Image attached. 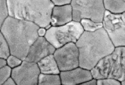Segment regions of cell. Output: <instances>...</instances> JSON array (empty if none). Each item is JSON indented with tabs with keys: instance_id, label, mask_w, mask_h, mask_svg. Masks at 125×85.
<instances>
[{
	"instance_id": "cell-1",
	"label": "cell",
	"mask_w": 125,
	"mask_h": 85,
	"mask_svg": "<svg viewBox=\"0 0 125 85\" xmlns=\"http://www.w3.org/2000/svg\"><path fill=\"white\" fill-rule=\"evenodd\" d=\"M39 27L31 22L8 17L0 28L10 47L11 55L25 60L31 46L39 37Z\"/></svg>"
},
{
	"instance_id": "cell-2",
	"label": "cell",
	"mask_w": 125,
	"mask_h": 85,
	"mask_svg": "<svg viewBox=\"0 0 125 85\" xmlns=\"http://www.w3.org/2000/svg\"><path fill=\"white\" fill-rule=\"evenodd\" d=\"M76 44L79 51V66L90 70L115 48L104 27L94 32L84 31Z\"/></svg>"
},
{
	"instance_id": "cell-3",
	"label": "cell",
	"mask_w": 125,
	"mask_h": 85,
	"mask_svg": "<svg viewBox=\"0 0 125 85\" xmlns=\"http://www.w3.org/2000/svg\"><path fill=\"white\" fill-rule=\"evenodd\" d=\"M9 16L31 22L40 27L51 25L55 5L51 0H8Z\"/></svg>"
},
{
	"instance_id": "cell-4",
	"label": "cell",
	"mask_w": 125,
	"mask_h": 85,
	"mask_svg": "<svg viewBox=\"0 0 125 85\" xmlns=\"http://www.w3.org/2000/svg\"><path fill=\"white\" fill-rule=\"evenodd\" d=\"M96 79L113 78L122 82L125 79V46L115 47L110 55L102 58L91 70Z\"/></svg>"
},
{
	"instance_id": "cell-5",
	"label": "cell",
	"mask_w": 125,
	"mask_h": 85,
	"mask_svg": "<svg viewBox=\"0 0 125 85\" xmlns=\"http://www.w3.org/2000/svg\"><path fill=\"white\" fill-rule=\"evenodd\" d=\"M80 22L72 20L64 25L51 26L47 29L44 37L56 48L70 43L77 42L84 32Z\"/></svg>"
},
{
	"instance_id": "cell-6",
	"label": "cell",
	"mask_w": 125,
	"mask_h": 85,
	"mask_svg": "<svg viewBox=\"0 0 125 85\" xmlns=\"http://www.w3.org/2000/svg\"><path fill=\"white\" fill-rule=\"evenodd\" d=\"M73 20L80 22L87 18L97 22H102L106 10L103 0H72Z\"/></svg>"
},
{
	"instance_id": "cell-7",
	"label": "cell",
	"mask_w": 125,
	"mask_h": 85,
	"mask_svg": "<svg viewBox=\"0 0 125 85\" xmlns=\"http://www.w3.org/2000/svg\"><path fill=\"white\" fill-rule=\"evenodd\" d=\"M103 27L115 47L125 46V13L114 14L106 10Z\"/></svg>"
},
{
	"instance_id": "cell-8",
	"label": "cell",
	"mask_w": 125,
	"mask_h": 85,
	"mask_svg": "<svg viewBox=\"0 0 125 85\" xmlns=\"http://www.w3.org/2000/svg\"><path fill=\"white\" fill-rule=\"evenodd\" d=\"M53 56L61 72L79 66V51L76 43H70L56 48Z\"/></svg>"
},
{
	"instance_id": "cell-9",
	"label": "cell",
	"mask_w": 125,
	"mask_h": 85,
	"mask_svg": "<svg viewBox=\"0 0 125 85\" xmlns=\"http://www.w3.org/2000/svg\"><path fill=\"white\" fill-rule=\"evenodd\" d=\"M40 74L37 63L25 60L20 66L12 69L11 77L17 85H37Z\"/></svg>"
},
{
	"instance_id": "cell-10",
	"label": "cell",
	"mask_w": 125,
	"mask_h": 85,
	"mask_svg": "<svg viewBox=\"0 0 125 85\" xmlns=\"http://www.w3.org/2000/svg\"><path fill=\"white\" fill-rule=\"evenodd\" d=\"M56 49L44 36H39L31 46L25 60L38 63L46 56L53 54Z\"/></svg>"
},
{
	"instance_id": "cell-11",
	"label": "cell",
	"mask_w": 125,
	"mask_h": 85,
	"mask_svg": "<svg viewBox=\"0 0 125 85\" xmlns=\"http://www.w3.org/2000/svg\"><path fill=\"white\" fill-rule=\"evenodd\" d=\"M62 85H82L93 78L91 71L79 66L69 70L62 71L60 73Z\"/></svg>"
},
{
	"instance_id": "cell-12",
	"label": "cell",
	"mask_w": 125,
	"mask_h": 85,
	"mask_svg": "<svg viewBox=\"0 0 125 85\" xmlns=\"http://www.w3.org/2000/svg\"><path fill=\"white\" fill-rule=\"evenodd\" d=\"M73 20V10L71 4L54 6L51 13V25L60 26Z\"/></svg>"
},
{
	"instance_id": "cell-13",
	"label": "cell",
	"mask_w": 125,
	"mask_h": 85,
	"mask_svg": "<svg viewBox=\"0 0 125 85\" xmlns=\"http://www.w3.org/2000/svg\"><path fill=\"white\" fill-rule=\"evenodd\" d=\"M41 73L60 74V72L53 54L48 55L38 62Z\"/></svg>"
},
{
	"instance_id": "cell-14",
	"label": "cell",
	"mask_w": 125,
	"mask_h": 85,
	"mask_svg": "<svg viewBox=\"0 0 125 85\" xmlns=\"http://www.w3.org/2000/svg\"><path fill=\"white\" fill-rule=\"evenodd\" d=\"M103 1L106 11L114 14L125 12V2L123 0H103Z\"/></svg>"
},
{
	"instance_id": "cell-15",
	"label": "cell",
	"mask_w": 125,
	"mask_h": 85,
	"mask_svg": "<svg viewBox=\"0 0 125 85\" xmlns=\"http://www.w3.org/2000/svg\"><path fill=\"white\" fill-rule=\"evenodd\" d=\"M62 85L60 74L41 73L38 79V85Z\"/></svg>"
},
{
	"instance_id": "cell-16",
	"label": "cell",
	"mask_w": 125,
	"mask_h": 85,
	"mask_svg": "<svg viewBox=\"0 0 125 85\" xmlns=\"http://www.w3.org/2000/svg\"><path fill=\"white\" fill-rule=\"evenodd\" d=\"M80 22L84 31L86 32H94L103 27L102 22H97L90 19H83Z\"/></svg>"
},
{
	"instance_id": "cell-17",
	"label": "cell",
	"mask_w": 125,
	"mask_h": 85,
	"mask_svg": "<svg viewBox=\"0 0 125 85\" xmlns=\"http://www.w3.org/2000/svg\"><path fill=\"white\" fill-rule=\"evenodd\" d=\"M11 55L10 47L6 39L1 33L0 35V58L7 59Z\"/></svg>"
},
{
	"instance_id": "cell-18",
	"label": "cell",
	"mask_w": 125,
	"mask_h": 85,
	"mask_svg": "<svg viewBox=\"0 0 125 85\" xmlns=\"http://www.w3.org/2000/svg\"><path fill=\"white\" fill-rule=\"evenodd\" d=\"M0 9H1V23L0 25L2 26L6 19L9 17V8L8 4V0H0Z\"/></svg>"
},
{
	"instance_id": "cell-19",
	"label": "cell",
	"mask_w": 125,
	"mask_h": 85,
	"mask_svg": "<svg viewBox=\"0 0 125 85\" xmlns=\"http://www.w3.org/2000/svg\"><path fill=\"white\" fill-rule=\"evenodd\" d=\"M12 69L8 65L0 68V85H3L9 78L11 77Z\"/></svg>"
},
{
	"instance_id": "cell-20",
	"label": "cell",
	"mask_w": 125,
	"mask_h": 85,
	"mask_svg": "<svg viewBox=\"0 0 125 85\" xmlns=\"http://www.w3.org/2000/svg\"><path fill=\"white\" fill-rule=\"evenodd\" d=\"M121 82L113 78H105L97 79V85H121Z\"/></svg>"
},
{
	"instance_id": "cell-21",
	"label": "cell",
	"mask_w": 125,
	"mask_h": 85,
	"mask_svg": "<svg viewBox=\"0 0 125 85\" xmlns=\"http://www.w3.org/2000/svg\"><path fill=\"white\" fill-rule=\"evenodd\" d=\"M22 61H23V60H21L20 58L13 55H10L7 58L8 65L11 67L12 69L20 66L22 64Z\"/></svg>"
},
{
	"instance_id": "cell-22",
	"label": "cell",
	"mask_w": 125,
	"mask_h": 85,
	"mask_svg": "<svg viewBox=\"0 0 125 85\" xmlns=\"http://www.w3.org/2000/svg\"><path fill=\"white\" fill-rule=\"evenodd\" d=\"M55 6H62V5L71 4L72 0H51Z\"/></svg>"
},
{
	"instance_id": "cell-23",
	"label": "cell",
	"mask_w": 125,
	"mask_h": 85,
	"mask_svg": "<svg viewBox=\"0 0 125 85\" xmlns=\"http://www.w3.org/2000/svg\"><path fill=\"white\" fill-rule=\"evenodd\" d=\"M47 32V29L44 27H39L38 30V34L39 36H45Z\"/></svg>"
},
{
	"instance_id": "cell-24",
	"label": "cell",
	"mask_w": 125,
	"mask_h": 85,
	"mask_svg": "<svg viewBox=\"0 0 125 85\" xmlns=\"http://www.w3.org/2000/svg\"><path fill=\"white\" fill-rule=\"evenodd\" d=\"M16 83H15L14 79L11 77L9 78L7 80L4 82L3 85H16Z\"/></svg>"
},
{
	"instance_id": "cell-25",
	"label": "cell",
	"mask_w": 125,
	"mask_h": 85,
	"mask_svg": "<svg viewBox=\"0 0 125 85\" xmlns=\"http://www.w3.org/2000/svg\"><path fill=\"white\" fill-rule=\"evenodd\" d=\"M82 85H97V79L93 78L92 79H90V80L86 81L84 82Z\"/></svg>"
},
{
	"instance_id": "cell-26",
	"label": "cell",
	"mask_w": 125,
	"mask_h": 85,
	"mask_svg": "<svg viewBox=\"0 0 125 85\" xmlns=\"http://www.w3.org/2000/svg\"><path fill=\"white\" fill-rule=\"evenodd\" d=\"M8 65V62H7V59L0 58V68Z\"/></svg>"
},
{
	"instance_id": "cell-27",
	"label": "cell",
	"mask_w": 125,
	"mask_h": 85,
	"mask_svg": "<svg viewBox=\"0 0 125 85\" xmlns=\"http://www.w3.org/2000/svg\"><path fill=\"white\" fill-rule=\"evenodd\" d=\"M121 85H125V79H124V81H122V82H121Z\"/></svg>"
},
{
	"instance_id": "cell-28",
	"label": "cell",
	"mask_w": 125,
	"mask_h": 85,
	"mask_svg": "<svg viewBox=\"0 0 125 85\" xmlns=\"http://www.w3.org/2000/svg\"><path fill=\"white\" fill-rule=\"evenodd\" d=\"M123 1H124V2H125V0H123Z\"/></svg>"
},
{
	"instance_id": "cell-29",
	"label": "cell",
	"mask_w": 125,
	"mask_h": 85,
	"mask_svg": "<svg viewBox=\"0 0 125 85\" xmlns=\"http://www.w3.org/2000/svg\"></svg>"
}]
</instances>
